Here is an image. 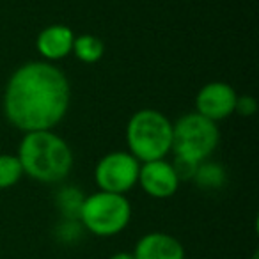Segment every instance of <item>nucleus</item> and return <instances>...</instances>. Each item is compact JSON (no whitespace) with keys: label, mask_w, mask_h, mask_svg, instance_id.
<instances>
[{"label":"nucleus","mask_w":259,"mask_h":259,"mask_svg":"<svg viewBox=\"0 0 259 259\" xmlns=\"http://www.w3.org/2000/svg\"><path fill=\"white\" fill-rule=\"evenodd\" d=\"M71 85L64 71L47 61L15 69L4 91V114L23 134L54 130L68 114Z\"/></svg>","instance_id":"obj_1"},{"label":"nucleus","mask_w":259,"mask_h":259,"mask_svg":"<svg viewBox=\"0 0 259 259\" xmlns=\"http://www.w3.org/2000/svg\"><path fill=\"white\" fill-rule=\"evenodd\" d=\"M16 156L23 174L39 183H61L73 169L71 148L54 130L25 134Z\"/></svg>","instance_id":"obj_2"},{"label":"nucleus","mask_w":259,"mask_h":259,"mask_svg":"<svg viewBox=\"0 0 259 259\" xmlns=\"http://www.w3.org/2000/svg\"><path fill=\"white\" fill-rule=\"evenodd\" d=\"M128 153L141 163L163 160L172 151V122L155 108H142L126 124Z\"/></svg>","instance_id":"obj_3"},{"label":"nucleus","mask_w":259,"mask_h":259,"mask_svg":"<svg viewBox=\"0 0 259 259\" xmlns=\"http://www.w3.org/2000/svg\"><path fill=\"white\" fill-rule=\"evenodd\" d=\"M132 220V204L124 195L96 192L83 199L78 222L94 236L110 238L122 233Z\"/></svg>","instance_id":"obj_4"},{"label":"nucleus","mask_w":259,"mask_h":259,"mask_svg":"<svg viewBox=\"0 0 259 259\" xmlns=\"http://www.w3.org/2000/svg\"><path fill=\"white\" fill-rule=\"evenodd\" d=\"M219 141L220 130L217 122L197 112L181 115L172 124V151L176 156L201 163L215 151Z\"/></svg>","instance_id":"obj_5"},{"label":"nucleus","mask_w":259,"mask_h":259,"mask_svg":"<svg viewBox=\"0 0 259 259\" xmlns=\"http://www.w3.org/2000/svg\"><path fill=\"white\" fill-rule=\"evenodd\" d=\"M141 162L128 151H112L105 155L94 169V181L101 192L124 195L137 185Z\"/></svg>","instance_id":"obj_6"},{"label":"nucleus","mask_w":259,"mask_h":259,"mask_svg":"<svg viewBox=\"0 0 259 259\" xmlns=\"http://www.w3.org/2000/svg\"><path fill=\"white\" fill-rule=\"evenodd\" d=\"M236 91L226 82H209L201 87L195 96V112L217 122L234 114Z\"/></svg>","instance_id":"obj_7"},{"label":"nucleus","mask_w":259,"mask_h":259,"mask_svg":"<svg viewBox=\"0 0 259 259\" xmlns=\"http://www.w3.org/2000/svg\"><path fill=\"white\" fill-rule=\"evenodd\" d=\"M137 185H141L142 190L151 197L169 199L180 188V180L174 172L172 163L163 158L141 163Z\"/></svg>","instance_id":"obj_8"},{"label":"nucleus","mask_w":259,"mask_h":259,"mask_svg":"<svg viewBox=\"0 0 259 259\" xmlns=\"http://www.w3.org/2000/svg\"><path fill=\"white\" fill-rule=\"evenodd\" d=\"M135 259H185V248L172 234L153 231L137 241L134 248Z\"/></svg>","instance_id":"obj_9"},{"label":"nucleus","mask_w":259,"mask_h":259,"mask_svg":"<svg viewBox=\"0 0 259 259\" xmlns=\"http://www.w3.org/2000/svg\"><path fill=\"white\" fill-rule=\"evenodd\" d=\"M73 43H75V34L68 25H48L37 34L36 48L39 55L47 62H55L68 57L73 52Z\"/></svg>","instance_id":"obj_10"},{"label":"nucleus","mask_w":259,"mask_h":259,"mask_svg":"<svg viewBox=\"0 0 259 259\" xmlns=\"http://www.w3.org/2000/svg\"><path fill=\"white\" fill-rule=\"evenodd\" d=\"M71 54H75V57L85 64H94L103 57L105 45L94 34H82V36H75Z\"/></svg>","instance_id":"obj_11"},{"label":"nucleus","mask_w":259,"mask_h":259,"mask_svg":"<svg viewBox=\"0 0 259 259\" xmlns=\"http://www.w3.org/2000/svg\"><path fill=\"white\" fill-rule=\"evenodd\" d=\"M194 181L197 183V187L206 188V190H215V188L224 187V183H226V170L220 163L204 160V162L199 163Z\"/></svg>","instance_id":"obj_12"},{"label":"nucleus","mask_w":259,"mask_h":259,"mask_svg":"<svg viewBox=\"0 0 259 259\" xmlns=\"http://www.w3.org/2000/svg\"><path fill=\"white\" fill-rule=\"evenodd\" d=\"M83 199H85V195H83L78 188L64 187L57 194L55 202H57V208L61 209V213L66 219L78 220V213H80V208H82Z\"/></svg>","instance_id":"obj_13"},{"label":"nucleus","mask_w":259,"mask_h":259,"mask_svg":"<svg viewBox=\"0 0 259 259\" xmlns=\"http://www.w3.org/2000/svg\"><path fill=\"white\" fill-rule=\"evenodd\" d=\"M23 169L16 155H0V190L11 188L22 180Z\"/></svg>","instance_id":"obj_14"},{"label":"nucleus","mask_w":259,"mask_h":259,"mask_svg":"<svg viewBox=\"0 0 259 259\" xmlns=\"http://www.w3.org/2000/svg\"><path fill=\"white\" fill-rule=\"evenodd\" d=\"M197 167H199V162L183 158V156H176V158H174V163H172V169H174V172H176L180 183L181 181L194 180L195 172H197Z\"/></svg>","instance_id":"obj_15"},{"label":"nucleus","mask_w":259,"mask_h":259,"mask_svg":"<svg viewBox=\"0 0 259 259\" xmlns=\"http://www.w3.org/2000/svg\"><path fill=\"white\" fill-rule=\"evenodd\" d=\"M257 110V101L250 94H243V96H236V103H234V112L243 117H250Z\"/></svg>","instance_id":"obj_16"},{"label":"nucleus","mask_w":259,"mask_h":259,"mask_svg":"<svg viewBox=\"0 0 259 259\" xmlns=\"http://www.w3.org/2000/svg\"><path fill=\"white\" fill-rule=\"evenodd\" d=\"M108 259H135V257L132 252H115V254H112Z\"/></svg>","instance_id":"obj_17"}]
</instances>
